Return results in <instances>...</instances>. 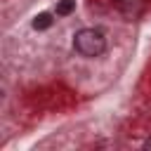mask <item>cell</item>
<instances>
[{
    "label": "cell",
    "mask_w": 151,
    "mask_h": 151,
    "mask_svg": "<svg viewBox=\"0 0 151 151\" xmlns=\"http://www.w3.org/2000/svg\"><path fill=\"white\" fill-rule=\"evenodd\" d=\"M73 47L83 57H99L106 50V35L99 28H80L73 35Z\"/></svg>",
    "instance_id": "obj_1"
},
{
    "label": "cell",
    "mask_w": 151,
    "mask_h": 151,
    "mask_svg": "<svg viewBox=\"0 0 151 151\" xmlns=\"http://www.w3.org/2000/svg\"><path fill=\"white\" fill-rule=\"evenodd\" d=\"M113 5H116V9H118L120 14H125V17H130V19L139 17V14L146 9V2H144V0H113Z\"/></svg>",
    "instance_id": "obj_2"
},
{
    "label": "cell",
    "mask_w": 151,
    "mask_h": 151,
    "mask_svg": "<svg viewBox=\"0 0 151 151\" xmlns=\"http://www.w3.org/2000/svg\"><path fill=\"white\" fill-rule=\"evenodd\" d=\"M52 26V14L50 12H40L35 19H33V28L35 31H45V28H50Z\"/></svg>",
    "instance_id": "obj_3"
},
{
    "label": "cell",
    "mask_w": 151,
    "mask_h": 151,
    "mask_svg": "<svg viewBox=\"0 0 151 151\" xmlns=\"http://www.w3.org/2000/svg\"><path fill=\"white\" fill-rule=\"evenodd\" d=\"M73 9H76V0H59L54 12H57V17H68Z\"/></svg>",
    "instance_id": "obj_4"
},
{
    "label": "cell",
    "mask_w": 151,
    "mask_h": 151,
    "mask_svg": "<svg viewBox=\"0 0 151 151\" xmlns=\"http://www.w3.org/2000/svg\"><path fill=\"white\" fill-rule=\"evenodd\" d=\"M144 149H151V137H149V139L144 142Z\"/></svg>",
    "instance_id": "obj_5"
}]
</instances>
